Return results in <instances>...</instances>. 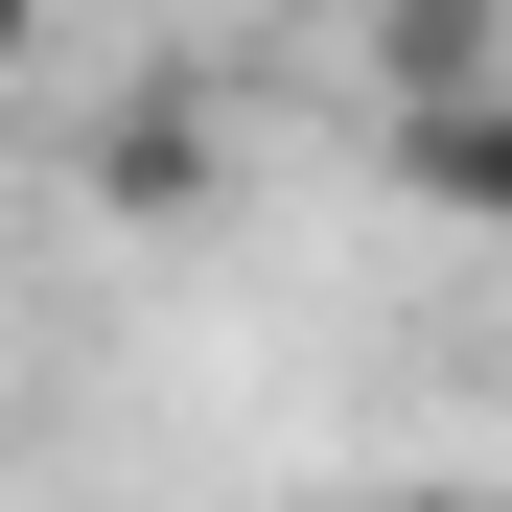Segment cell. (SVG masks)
I'll return each instance as SVG.
<instances>
[{"label": "cell", "mask_w": 512, "mask_h": 512, "mask_svg": "<svg viewBox=\"0 0 512 512\" xmlns=\"http://www.w3.org/2000/svg\"><path fill=\"white\" fill-rule=\"evenodd\" d=\"M396 187L443 210V233H489V256H512V70H443V94H396Z\"/></svg>", "instance_id": "1"}, {"label": "cell", "mask_w": 512, "mask_h": 512, "mask_svg": "<svg viewBox=\"0 0 512 512\" xmlns=\"http://www.w3.org/2000/svg\"><path fill=\"white\" fill-rule=\"evenodd\" d=\"M24 47H47V0H0V70H24Z\"/></svg>", "instance_id": "2"}, {"label": "cell", "mask_w": 512, "mask_h": 512, "mask_svg": "<svg viewBox=\"0 0 512 512\" xmlns=\"http://www.w3.org/2000/svg\"><path fill=\"white\" fill-rule=\"evenodd\" d=\"M350 512H466V489H350Z\"/></svg>", "instance_id": "3"}]
</instances>
